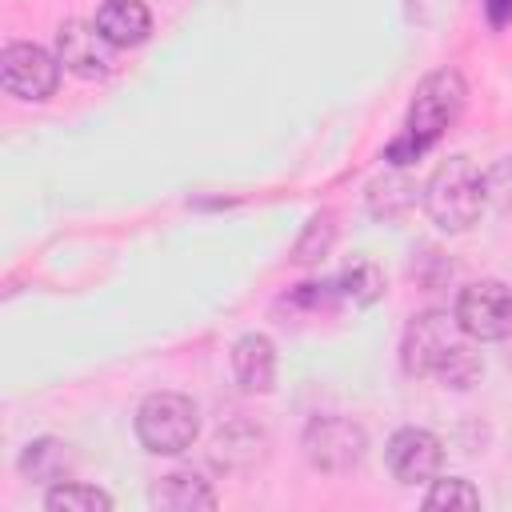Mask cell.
Masks as SVG:
<instances>
[{"label":"cell","instance_id":"6da1fadb","mask_svg":"<svg viewBox=\"0 0 512 512\" xmlns=\"http://www.w3.org/2000/svg\"><path fill=\"white\" fill-rule=\"evenodd\" d=\"M400 364L412 376H436L448 388H472L484 372L480 356L468 344L456 312H416L400 336Z\"/></svg>","mask_w":512,"mask_h":512},{"label":"cell","instance_id":"7a4b0ae2","mask_svg":"<svg viewBox=\"0 0 512 512\" xmlns=\"http://www.w3.org/2000/svg\"><path fill=\"white\" fill-rule=\"evenodd\" d=\"M464 100H468V84L456 68H436L428 72L420 84H416V96L408 104V120H404V132L388 144V160L392 164H412L420 160L452 124L456 116L464 112Z\"/></svg>","mask_w":512,"mask_h":512},{"label":"cell","instance_id":"3957f363","mask_svg":"<svg viewBox=\"0 0 512 512\" xmlns=\"http://www.w3.org/2000/svg\"><path fill=\"white\" fill-rule=\"evenodd\" d=\"M488 196H484V176L468 156H448L424 184V212L432 216L436 228L444 232H464L480 220Z\"/></svg>","mask_w":512,"mask_h":512},{"label":"cell","instance_id":"277c9868","mask_svg":"<svg viewBox=\"0 0 512 512\" xmlns=\"http://www.w3.org/2000/svg\"><path fill=\"white\" fill-rule=\"evenodd\" d=\"M200 432V412L180 392H152L136 408V436L152 456H176L192 448Z\"/></svg>","mask_w":512,"mask_h":512},{"label":"cell","instance_id":"5b68a950","mask_svg":"<svg viewBox=\"0 0 512 512\" xmlns=\"http://www.w3.org/2000/svg\"><path fill=\"white\" fill-rule=\"evenodd\" d=\"M368 452V436L348 416H312L304 428V456L320 472H352Z\"/></svg>","mask_w":512,"mask_h":512},{"label":"cell","instance_id":"8992f818","mask_svg":"<svg viewBox=\"0 0 512 512\" xmlns=\"http://www.w3.org/2000/svg\"><path fill=\"white\" fill-rule=\"evenodd\" d=\"M456 320L468 340H504L512 332V288L504 280H472L456 296Z\"/></svg>","mask_w":512,"mask_h":512},{"label":"cell","instance_id":"52a82bcc","mask_svg":"<svg viewBox=\"0 0 512 512\" xmlns=\"http://www.w3.org/2000/svg\"><path fill=\"white\" fill-rule=\"evenodd\" d=\"M0 84L16 100H48L60 84V60L40 44L16 40L0 52Z\"/></svg>","mask_w":512,"mask_h":512},{"label":"cell","instance_id":"ba28073f","mask_svg":"<svg viewBox=\"0 0 512 512\" xmlns=\"http://www.w3.org/2000/svg\"><path fill=\"white\" fill-rule=\"evenodd\" d=\"M56 60L80 80H104L116 68V44L96 28V20H64L56 32Z\"/></svg>","mask_w":512,"mask_h":512},{"label":"cell","instance_id":"9c48e42d","mask_svg":"<svg viewBox=\"0 0 512 512\" xmlns=\"http://www.w3.org/2000/svg\"><path fill=\"white\" fill-rule=\"evenodd\" d=\"M384 460H388V472L400 484H424L440 472L444 448L428 428H400V432H392V440L384 448Z\"/></svg>","mask_w":512,"mask_h":512},{"label":"cell","instance_id":"30bf717a","mask_svg":"<svg viewBox=\"0 0 512 512\" xmlns=\"http://www.w3.org/2000/svg\"><path fill=\"white\" fill-rule=\"evenodd\" d=\"M232 372L244 392H268L276 380V348L268 336L248 332L232 344Z\"/></svg>","mask_w":512,"mask_h":512},{"label":"cell","instance_id":"8fae6325","mask_svg":"<svg viewBox=\"0 0 512 512\" xmlns=\"http://www.w3.org/2000/svg\"><path fill=\"white\" fill-rule=\"evenodd\" d=\"M96 28L116 48H136L152 32V12L144 8V0H104L96 12Z\"/></svg>","mask_w":512,"mask_h":512},{"label":"cell","instance_id":"7c38bea8","mask_svg":"<svg viewBox=\"0 0 512 512\" xmlns=\"http://www.w3.org/2000/svg\"><path fill=\"white\" fill-rule=\"evenodd\" d=\"M152 508L164 512H192V508H216V492L196 476V472H168L152 484L148 492Z\"/></svg>","mask_w":512,"mask_h":512},{"label":"cell","instance_id":"4fadbf2b","mask_svg":"<svg viewBox=\"0 0 512 512\" xmlns=\"http://www.w3.org/2000/svg\"><path fill=\"white\" fill-rule=\"evenodd\" d=\"M20 472L28 480H40V484H56V480H68L72 472V452L64 440H32L24 452H20Z\"/></svg>","mask_w":512,"mask_h":512},{"label":"cell","instance_id":"5bb4252c","mask_svg":"<svg viewBox=\"0 0 512 512\" xmlns=\"http://www.w3.org/2000/svg\"><path fill=\"white\" fill-rule=\"evenodd\" d=\"M44 508L52 512H108L112 508V496L92 488V484H76V480H60L56 488H48L44 496Z\"/></svg>","mask_w":512,"mask_h":512},{"label":"cell","instance_id":"9a60e30c","mask_svg":"<svg viewBox=\"0 0 512 512\" xmlns=\"http://www.w3.org/2000/svg\"><path fill=\"white\" fill-rule=\"evenodd\" d=\"M380 292H384V276H380L376 264H368V260L352 264V268L336 280V296H352L356 304H372Z\"/></svg>","mask_w":512,"mask_h":512},{"label":"cell","instance_id":"2e32d148","mask_svg":"<svg viewBox=\"0 0 512 512\" xmlns=\"http://www.w3.org/2000/svg\"><path fill=\"white\" fill-rule=\"evenodd\" d=\"M424 508H480V492L460 476L432 480V488L424 496Z\"/></svg>","mask_w":512,"mask_h":512},{"label":"cell","instance_id":"e0dca14e","mask_svg":"<svg viewBox=\"0 0 512 512\" xmlns=\"http://www.w3.org/2000/svg\"><path fill=\"white\" fill-rule=\"evenodd\" d=\"M484 196H488L492 208L512 212V156L484 172Z\"/></svg>","mask_w":512,"mask_h":512},{"label":"cell","instance_id":"ac0fdd59","mask_svg":"<svg viewBox=\"0 0 512 512\" xmlns=\"http://www.w3.org/2000/svg\"><path fill=\"white\" fill-rule=\"evenodd\" d=\"M328 244H332V216L324 212V216H312V220H308V232H304V240L296 244V260H300V264H304V260H316V256L328 252Z\"/></svg>","mask_w":512,"mask_h":512},{"label":"cell","instance_id":"d6986e66","mask_svg":"<svg viewBox=\"0 0 512 512\" xmlns=\"http://www.w3.org/2000/svg\"><path fill=\"white\" fill-rule=\"evenodd\" d=\"M484 16L492 28H504L512 20V0H484Z\"/></svg>","mask_w":512,"mask_h":512}]
</instances>
